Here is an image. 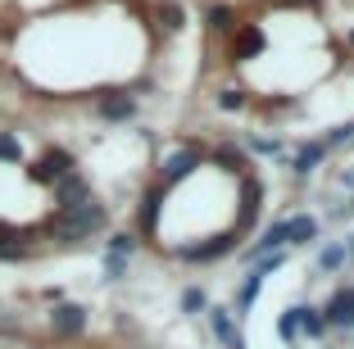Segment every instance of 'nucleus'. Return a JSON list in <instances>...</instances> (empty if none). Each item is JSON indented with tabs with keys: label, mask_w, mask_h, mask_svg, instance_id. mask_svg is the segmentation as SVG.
<instances>
[{
	"label": "nucleus",
	"mask_w": 354,
	"mask_h": 349,
	"mask_svg": "<svg viewBox=\"0 0 354 349\" xmlns=\"http://www.w3.org/2000/svg\"><path fill=\"white\" fill-rule=\"evenodd\" d=\"M104 223H109V214H104V205H95V196H91L77 209H55V214L46 218L41 232L50 240H59V245H82V240H91L95 232H104Z\"/></svg>",
	"instance_id": "1"
},
{
	"label": "nucleus",
	"mask_w": 354,
	"mask_h": 349,
	"mask_svg": "<svg viewBox=\"0 0 354 349\" xmlns=\"http://www.w3.org/2000/svg\"><path fill=\"white\" fill-rule=\"evenodd\" d=\"M263 46V37H259V28H250V23H245V28H241V37L236 41H232V59H245V55H254Z\"/></svg>",
	"instance_id": "14"
},
{
	"label": "nucleus",
	"mask_w": 354,
	"mask_h": 349,
	"mask_svg": "<svg viewBox=\"0 0 354 349\" xmlns=\"http://www.w3.org/2000/svg\"><path fill=\"white\" fill-rule=\"evenodd\" d=\"M214 159H218V164L227 168V173H236V177H245V173H250V159H245L241 150H232V145H223V150L214 154Z\"/></svg>",
	"instance_id": "16"
},
{
	"label": "nucleus",
	"mask_w": 354,
	"mask_h": 349,
	"mask_svg": "<svg viewBox=\"0 0 354 349\" xmlns=\"http://www.w3.org/2000/svg\"><path fill=\"white\" fill-rule=\"evenodd\" d=\"M132 249H136V236H132V232H114V236H109V254L132 258Z\"/></svg>",
	"instance_id": "23"
},
{
	"label": "nucleus",
	"mask_w": 354,
	"mask_h": 349,
	"mask_svg": "<svg viewBox=\"0 0 354 349\" xmlns=\"http://www.w3.org/2000/svg\"><path fill=\"white\" fill-rule=\"evenodd\" d=\"M50 191H55V209H77V205H86V200H91V186H86L82 173H64Z\"/></svg>",
	"instance_id": "7"
},
{
	"label": "nucleus",
	"mask_w": 354,
	"mask_h": 349,
	"mask_svg": "<svg viewBox=\"0 0 354 349\" xmlns=\"http://www.w3.org/2000/svg\"><path fill=\"white\" fill-rule=\"evenodd\" d=\"M209 322H214V336H218L223 345L241 349V336H236V327H232V313H227V308H209Z\"/></svg>",
	"instance_id": "13"
},
{
	"label": "nucleus",
	"mask_w": 354,
	"mask_h": 349,
	"mask_svg": "<svg viewBox=\"0 0 354 349\" xmlns=\"http://www.w3.org/2000/svg\"><path fill=\"white\" fill-rule=\"evenodd\" d=\"M32 236H37V232H19V227L0 223V263H23V258H32V245H28Z\"/></svg>",
	"instance_id": "8"
},
{
	"label": "nucleus",
	"mask_w": 354,
	"mask_h": 349,
	"mask_svg": "<svg viewBox=\"0 0 354 349\" xmlns=\"http://www.w3.org/2000/svg\"><path fill=\"white\" fill-rule=\"evenodd\" d=\"M250 150H254V154H277V150H281V141H268V136H250Z\"/></svg>",
	"instance_id": "26"
},
{
	"label": "nucleus",
	"mask_w": 354,
	"mask_h": 349,
	"mask_svg": "<svg viewBox=\"0 0 354 349\" xmlns=\"http://www.w3.org/2000/svg\"><path fill=\"white\" fill-rule=\"evenodd\" d=\"M104 272H109V277L118 281V277L127 272V258H123V254H104Z\"/></svg>",
	"instance_id": "25"
},
{
	"label": "nucleus",
	"mask_w": 354,
	"mask_h": 349,
	"mask_svg": "<svg viewBox=\"0 0 354 349\" xmlns=\"http://www.w3.org/2000/svg\"><path fill=\"white\" fill-rule=\"evenodd\" d=\"M345 263V245H332V249H323V267H341Z\"/></svg>",
	"instance_id": "28"
},
{
	"label": "nucleus",
	"mask_w": 354,
	"mask_h": 349,
	"mask_svg": "<svg viewBox=\"0 0 354 349\" xmlns=\"http://www.w3.org/2000/svg\"><path fill=\"white\" fill-rule=\"evenodd\" d=\"M259 286H263V277H259V272H250V277H245V286H241V299H236V308H241V313H245V308L254 304V295H259Z\"/></svg>",
	"instance_id": "22"
},
{
	"label": "nucleus",
	"mask_w": 354,
	"mask_h": 349,
	"mask_svg": "<svg viewBox=\"0 0 354 349\" xmlns=\"http://www.w3.org/2000/svg\"><path fill=\"white\" fill-rule=\"evenodd\" d=\"M218 109H245V95H241V91H223L218 95Z\"/></svg>",
	"instance_id": "27"
},
{
	"label": "nucleus",
	"mask_w": 354,
	"mask_h": 349,
	"mask_svg": "<svg viewBox=\"0 0 354 349\" xmlns=\"http://www.w3.org/2000/svg\"><path fill=\"white\" fill-rule=\"evenodd\" d=\"M64 173H73V154L59 150V145H50V150H46L41 159H37V164L28 168V177H32L37 186H55Z\"/></svg>",
	"instance_id": "4"
},
{
	"label": "nucleus",
	"mask_w": 354,
	"mask_h": 349,
	"mask_svg": "<svg viewBox=\"0 0 354 349\" xmlns=\"http://www.w3.org/2000/svg\"><path fill=\"white\" fill-rule=\"evenodd\" d=\"M295 5H304V0H295ZM309 5H318V0H309Z\"/></svg>",
	"instance_id": "29"
},
{
	"label": "nucleus",
	"mask_w": 354,
	"mask_h": 349,
	"mask_svg": "<svg viewBox=\"0 0 354 349\" xmlns=\"http://www.w3.org/2000/svg\"><path fill=\"white\" fill-rule=\"evenodd\" d=\"M277 331H281V340H295V336H300V318H295V308H291V313H281Z\"/></svg>",
	"instance_id": "24"
},
{
	"label": "nucleus",
	"mask_w": 354,
	"mask_h": 349,
	"mask_svg": "<svg viewBox=\"0 0 354 349\" xmlns=\"http://www.w3.org/2000/svg\"><path fill=\"white\" fill-rule=\"evenodd\" d=\"M318 240V223L313 218H286V245H309Z\"/></svg>",
	"instance_id": "12"
},
{
	"label": "nucleus",
	"mask_w": 354,
	"mask_h": 349,
	"mask_svg": "<svg viewBox=\"0 0 354 349\" xmlns=\"http://www.w3.org/2000/svg\"><path fill=\"white\" fill-rule=\"evenodd\" d=\"M323 318H327V327H354V290H336Z\"/></svg>",
	"instance_id": "10"
},
{
	"label": "nucleus",
	"mask_w": 354,
	"mask_h": 349,
	"mask_svg": "<svg viewBox=\"0 0 354 349\" xmlns=\"http://www.w3.org/2000/svg\"><path fill=\"white\" fill-rule=\"evenodd\" d=\"M28 349H41V345H28Z\"/></svg>",
	"instance_id": "30"
},
{
	"label": "nucleus",
	"mask_w": 354,
	"mask_h": 349,
	"mask_svg": "<svg viewBox=\"0 0 354 349\" xmlns=\"http://www.w3.org/2000/svg\"><path fill=\"white\" fill-rule=\"evenodd\" d=\"M295 318H300L304 336H323V331H327V318L318 313V308H295Z\"/></svg>",
	"instance_id": "17"
},
{
	"label": "nucleus",
	"mask_w": 354,
	"mask_h": 349,
	"mask_svg": "<svg viewBox=\"0 0 354 349\" xmlns=\"http://www.w3.org/2000/svg\"><path fill=\"white\" fill-rule=\"evenodd\" d=\"M86 331V308L82 304H55L50 308V336L55 340H73Z\"/></svg>",
	"instance_id": "5"
},
{
	"label": "nucleus",
	"mask_w": 354,
	"mask_h": 349,
	"mask_svg": "<svg viewBox=\"0 0 354 349\" xmlns=\"http://www.w3.org/2000/svg\"><path fill=\"white\" fill-rule=\"evenodd\" d=\"M323 154H327V141H313V145H304L300 154H295V173H313V168L323 164Z\"/></svg>",
	"instance_id": "15"
},
{
	"label": "nucleus",
	"mask_w": 354,
	"mask_h": 349,
	"mask_svg": "<svg viewBox=\"0 0 354 349\" xmlns=\"http://www.w3.org/2000/svg\"><path fill=\"white\" fill-rule=\"evenodd\" d=\"M232 23H236V10H232V5H214V10H209V28L214 32H227Z\"/></svg>",
	"instance_id": "19"
},
{
	"label": "nucleus",
	"mask_w": 354,
	"mask_h": 349,
	"mask_svg": "<svg viewBox=\"0 0 354 349\" xmlns=\"http://www.w3.org/2000/svg\"><path fill=\"white\" fill-rule=\"evenodd\" d=\"M259 209H263V182L254 173H245L241 177V214H236V223H232V232L245 236V232L259 223Z\"/></svg>",
	"instance_id": "3"
},
{
	"label": "nucleus",
	"mask_w": 354,
	"mask_h": 349,
	"mask_svg": "<svg viewBox=\"0 0 354 349\" xmlns=\"http://www.w3.org/2000/svg\"><path fill=\"white\" fill-rule=\"evenodd\" d=\"M159 23H164L168 32H177L182 28V5H177V0H164V5H159Z\"/></svg>",
	"instance_id": "21"
},
{
	"label": "nucleus",
	"mask_w": 354,
	"mask_h": 349,
	"mask_svg": "<svg viewBox=\"0 0 354 349\" xmlns=\"http://www.w3.org/2000/svg\"><path fill=\"white\" fill-rule=\"evenodd\" d=\"M236 240H241L236 232H223V236L200 240V245H182V249H177V258H187V263H214V258H223Z\"/></svg>",
	"instance_id": "6"
},
{
	"label": "nucleus",
	"mask_w": 354,
	"mask_h": 349,
	"mask_svg": "<svg viewBox=\"0 0 354 349\" xmlns=\"http://www.w3.org/2000/svg\"><path fill=\"white\" fill-rule=\"evenodd\" d=\"M164 196H168V191H164L159 182L150 186L146 196H141V209H136V223H141V232H146V236H150V232L159 227V209H164Z\"/></svg>",
	"instance_id": "9"
},
{
	"label": "nucleus",
	"mask_w": 354,
	"mask_h": 349,
	"mask_svg": "<svg viewBox=\"0 0 354 349\" xmlns=\"http://www.w3.org/2000/svg\"><path fill=\"white\" fill-rule=\"evenodd\" d=\"M132 113H136V100H132V95H104V100H100V118H109V123H127V118H132Z\"/></svg>",
	"instance_id": "11"
},
{
	"label": "nucleus",
	"mask_w": 354,
	"mask_h": 349,
	"mask_svg": "<svg viewBox=\"0 0 354 349\" xmlns=\"http://www.w3.org/2000/svg\"><path fill=\"white\" fill-rule=\"evenodd\" d=\"M209 308V295L200 286H191V290H182V313H205Z\"/></svg>",
	"instance_id": "20"
},
{
	"label": "nucleus",
	"mask_w": 354,
	"mask_h": 349,
	"mask_svg": "<svg viewBox=\"0 0 354 349\" xmlns=\"http://www.w3.org/2000/svg\"><path fill=\"white\" fill-rule=\"evenodd\" d=\"M200 164H205V150H200V145H182V150L164 154V164H159V186H164V191H173V186L187 182Z\"/></svg>",
	"instance_id": "2"
},
{
	"label": "nucleus",
	"mask_w": 354,
	"mask_h": 349,
	"mask_svg": "<svg viewBox=\"0 0 354 349\" xmlns=\"http://www.w3.org/2000/svg\"><path fill=\"white\" fill-rule=\"evenodd\" d=\"M0 159H5V164H23V145H19L14 132H0Z\"/></svg>",
	"instance_id": "18"
}]
</instances>
